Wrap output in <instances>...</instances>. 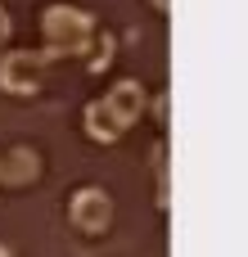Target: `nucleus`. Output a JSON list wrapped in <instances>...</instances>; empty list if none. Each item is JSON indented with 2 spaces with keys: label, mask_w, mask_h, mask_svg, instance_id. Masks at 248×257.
<instances>
[{
  "label": "nucleus",
  "mask_w": 248,
  "mask_h": 257,
  "mask_svg": "<svg viewBox=\"0 0 248 257\" xmlns=\"http://www.w3.org/2000/svg\"><path fill=\"white\" fill-rule=\"evenodd\" d=\"M122 122H117V113L104 104V99H90L86 104V136L90 140H99V145H113V140H122Z\"/></svg>",
  "instance_id": "39448f33"
},
{
  "label": "nucleus",
  "mask_w": 248,
  "mask_h": 257,
  "mask_svg": "<svg viewBox=\"0 0 248 257\" xmlns=\"http://www.w3.org/2000/svg\"><path fill=\"white\" fill-rule=\"evenodd\" d=\"M104 104L117 113V122H122V126H136V122H140V113H145V90H140L136 81H117V86L104 95Z\"/></svg>",
  "instance_id": "20e7f679"
},
{
  "label": "nucleus",
  "mask_w": 248,
  "mask_h": 257,
  "mask_svg": "<svg viewBox=\"0 0 248 257\" xmlns=\"http://www.w3.org/2000/svg\"><path fill=\"white\" fill-rule=\"evenodd\" d=\"M45 68H50L45 50H9L0 59V90H9V95H36L45 86Z\"/></svg>",
  "instance_id": "f03ea898"
},
{
  "label": "nucleus",
  "mask_w": 248,
  "mask_h": 257,
  "mask_svg": "<svg viewBox=\"0 0 248 257\" xmlns=\"http://www.w3.org/2000/svg\"><path fill=\"white\" fill-rule=\"evenodd\" d=\"M9 32H14V23H9V14H5V9H0V45H5V41H9Z\"/></svg>",
  "instance_id": "6e6552de"
},
{
  "label": "nucleus",
  "mask_w": 248,
  "mask_h": 257,
  "mask_svg": "<svg viewBox=\"0 0 248 257\" xmlns=\"http://www.w3.org/2000/svg\"><path fill=\"white\" fill-rule=\"evenodd\" d=\"M154 117H158V122H167V95H163V99H154Z\"/></svg>",
  "instance_id": "1a4fd4ad"
},
{
  "label": "nucleus",
  "mask_w": 248,
  "mask_h": 257,
  "mask_svg": "<svg viewBox=\"0 0 248 257\" xmlns=\"http://www.w3.org/2000/svg\"><path fill=\"white\" fill-rule=\"evenodd\" d=\"M154 9H158V14H167V9H172V0H154Z\"/></svg>",
  "instance_id": "9d476101"
},
{
  "label": "nucleus",
  "mask_w": 248,
  "mask_h": 257,
  "mask_svg": "<svg viewBox=\"0 0 248 257\" xmlns=\"http://www.w3.org/2000/svg\"><path fill=\"white\" fill-rule=\"evenodd\" d=\"M41 36H45V54H50V63L54 59H81V50L90 45V36H95V18L86 14V9H77V5H50L45 14H41Z\"/></svg>",
  "instance_id": "f257e3e1"
},
{
  "label": "nucleus",
  "mask_w": 248,
  "mask_h": 257,
  "mask_svg": "<svg viewBox=\"0 0 248 257\" xmlns=\"http://www.w3.org/2000/svg\"><path fill=\"white\" fill-rule=\"evenodd\" d=\"M0 257H9V248H0Z\"/></svg>",
  "instance_id": "9b49d317"
},
{
  "label": "nucleus",
  "mask_w": 248,
  "mask_h": 257,
  "mask_svg": "<svg viewBox=\"0 0 248 257\" xmlns=\"http://www.w3.org/2000/svg\"><path fill=\"white\" fill-rule=\"evenodd\" d=\"M113 54H117V41H113V36H99V32H95V36H90V45L81 50V59H86V68H90V72H104V68L113 63Z\"/></svg>",
  "instance_id": "0eeeda50"
},
{
  "label": "nucleus",
  "mask_w": 248,
  "mask_h": 257,
  "mask_svg": "<svg viewBox=\"0 0 248 257\" xmlns=\"http://www.w3.org/2000/svg\"><path fill=\"white\" fill-rule=\"evenodd\" d=\"M68 217H72L77 230L104 235V230L113 226V199H108L104 190H77V194L68 199Z\"/></svg>",
  "instance_id": "7ed1b4c3"
},
{
  "label": "nucleus",
  "mask_w": 248,
  "mask_h": 257,
  "mask_svg": "<svg viewBox=\"0 0 248 257\" xmlns=\"http://www.w3.org/2000/svg\"><path fill=\"white\" fill-rule=\"evenodd\" d=\"M36 172H41V158L32 149H14L9 158H0V181H9V185H27V181H36Z\"/></svg>",
  "instance_id": "423d86ee"
}]
</instances>
